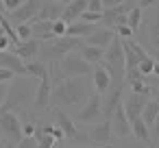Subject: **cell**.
Returning <instances> with one entry per match:
<instances>
[{"label": "cell", "mask_w": 159, "mask_h": 148, "mask_svg": "<svg viewBox=\"0 0 159 148\" xmlns=\"http://www.w3.org/2000/svg\"><path fill=\"white\" fill-rule=\"evenodd\" d=\"M94 87L87 85L85 76H66L52 85L50 102H57L59 107H79L87 100Z\"/></svg>", "instance_id": "6da1fadb"}, {"label": "cell", "mask_w": 159, "mask_h": 148, "mask_svg": "<svg viewBox=\"0 0 159 148\" xmlns=\"http://www.w3.org/2000/svg\"><path fill=\"white\" fill-rule=\"evenodd\" d=\"M35 89H37V81L29 74L24 76H13L7 85V94H5V102L0 107V111H18L24 109L33 98H35Z\"/></svg>", "instance_id": "7a4b0ae2"}, {"label": "cell", "mask_w": 159, "mask_h": 148, "mask_svg": "<svg viewBox=\"0 0 159 148\" xmlns=\"http://www.w3.org/2000/svg\"><path fill=\"white\" fill-rule=\"evenodd\" d=\"M102 65L107 68L109 76H111V85H120L124 83V50H122V39L120 37H113V42L107 46L105 50V57H102Z\"/></svg>", "instance_id": "3957f363"}, {"label": "cell", "mask_w": 159, "mask_h": 148, "mask_svg": "<svg viewBox=\"0 0 159 148\" xmlns=\"http://www.w3.org/2000/svg\"><path fill=\"white\" fill-rule=\"evenodd\" d=\"M83 46L81 37H72V35H61L55 39H48V44L42 50V61H59L61 57H66L68 52H74Z\"/></svg>", "instance_id": "277c9868"}, {"label": "cell", "mask_w": 159, "mask_h": 148, "mask_svg": "<svg viewBox=\"0 0 159 148\" xmlns=\"http://www.w3.org/2000/svg\"><path fill=\"white\" fill-rule=\"evenodd\" d=\"M0 137L7 141L11 148L24 137L22 133V122L16 111H0Z\"/></svg>", "instance_id": "5b68a950"}, {"label": "cell", "mask_w": 159, "mask_h": 148, "mask_svg": "<svg viewBox=\"0 0 159 148\" xmlns=\"http://www.w3.org/2000/svg\"><path fill=\"white\" fill-rule=\"evenodd\" d=\"M57 68H59V72H61L63 78L66 76H87L92 72V63L87 59H83V55L76 52V50L68 52L66 57H61L59 63H57Z\"/></svg>", "instance_id": "8992f818"}, {"label": "cell", "mask_w": 159, "mask_h": 148, "mask_svg": "<svg viewBox=\"0 0 159 148\" xmlns=\"http://www.w3.org/2000/svg\"><path fill=\"white\" fill-rule=\"evenodd\" d=\"M76 120L85 122V124H94V122L102 120V96L98 92H94V94L87 96V100L81 105V109L76 113Z\"/></svg>", "instance_id": "52a82bcc"}, {"label": "cell", "mask_w": 159, "mask_h": 148, "mask_svg": "<svg viewBox=\"0 0 159 148\" xmlns=\"http://www.w3.org/2000/svg\"><path fill=\"white\" fill-rule=\"evenodd\" d=\"M122 92H124V83L111 85L105 92V96H102V120H111L113 111L122 105Z\"/></svg>", "instance_id": "ba28073f"}, {"label": "cell", "mask_w": 159, "mask_h": 148, "mask_svg": "<svg viewBox=\"0 0 159 148\" xmlns=\"http://www.w3.org/2000/svg\"><path fill=\"white\" fill-rule=\"evenodd\" d=\"M133 7H135V5L131 2V0H124V2L118 5V7L105 9V11H102V22H105L109 29H116L118 24H126V13H129Z\"/></svg>", "instance_id": "9c48e42d"}, {"label": "cell", "mask_w": 159, "mask_h": 148, "mask_svg": "<svg viewBox=\"0 0 159 148\" xmlns=\"http://www.w3.org/2000/svg\"><path fill=\"white\" fill-rule=\"evenodd\" d=\"M50 96H52V78H50V72L39 78L37 83V89H35V98H33V105L37 111H44L48 105H50Z\"/></svg>", "instance_id": "30bf717a"}, {"label": "cell", "mask_w": 159, "mask_h": 148, "mask_svg": "<svg viewBox=\"0 0 159 148\" xmlns=\"http://www.w3.org/2000/svg\"><path fill=\"white\" fill-rule=\"evenodd\" d=\"M109 124H111V133H113L116 137L124 139V137H129V135H131V120L126 118L124 105H120V107L113 111V115H111Z\"/></svg>", "instance_id": "8fae6325"}, {"label": "cell", "mask_w": 159, "mask_h": 148, "mask_svg": "<svg viewBox=\"0 0 159 148\" xmlns=\"http://www.w3.org/2000/svg\"><path fill=\"white\" fill-rule=\"evenodd\" d=\"M111 124L109 120H100V122H94V126L87 131V139L92 144H98V146H109L111 141Z\"/></svg>", "instance_id": "7c38bea8"}, {"label": "cell", "mask_w": 159, "mask_h": 148, "mask_svg": "<svg viewBox=\"0 0 159 148\" xmlns=\"http://www.w3.org/2000/svg\"><path fill=\"white\" fill-rule=\"evenodd\" d=\"M39 7H42V2H39V0H26V2H24L22 7H18L16 11H11V20H13L16 24L31 22V20H35V18H37Z\"/></svg>", "instance_id": "4fadbf2b"}, {"label": "cell", "mask_w": 159, "mask_h": 148, "mask_svg": "<svg viewBox=\"0 0 159 148\" xmlns=\"http://www.w3.org/2000/svg\"><path fill=\"white\" fill-rule=\"evenodd\" d=\"M148 102V96L146 94H137V92H131L126 102H124V111H126V118L133 120V118H139L142 111H144V105Z\"/></svg>", "instance_id": "5bb4252c"}, {"label": "cell", "mask_w": 159, "mask_h": 148, "mask_svg": "<svg viewBox=\"0 0 159 148\" xmlns=\"http://www.w3.org/2000/svg\"><path fill=\"white\" fill-rule=\"evenodd\" d=\"M55 118H57V126L63 131V137H68V139H74V141H79V139H81L76 124L72 122V118H70V115H68L63 109H55Z\"/></svg>", "instance_id": "9a60e30c"}, {"label": "cell", "mask_w": 159, "mask_h": 148, "mask_svg": "<svg viewBox=\"0 0 159 148\" xmlns=\"http://www.w3.org/2000/svg\"><path fill=\"white\" fill-rule=\"evenodd\" d=\"M0 68H7V70H11L13 74H18V76H24L26 74V63H24V59H20L16 52H0Z\"/></svg>", "instance_id": "2e32d148"}, {"label": "cell", "mask_w": 159, "mask_h": 148, "mask_svg": "<svg viewBox=\"0 0 159 148\" xmlns=\"http://www.w3.org/2000/svg\"><path fill=\"white\" fill-rule=\"evenodd\" d=\"M92 87H94V92H98L100 96L111 87V76H109V72H107V68H105L102 63H98V65L94 68V72H92Z\"/></svg>", "instance_id": "e0dca14e"}, {"label": "cell", "mask_w": 159, "mask_h": 148, "mask_svg": "<svg viewBox=\"0 0 159 148\" xmlns=\"http://www.w3.org/2000/svg\"><path fill=\"white\" fill-rule=\"evenodd\" d=\"M113 37H116V33L109 29V26H105V29H94L87 37H85V44H89V46H100V48H107L111 42H113Z\"/></svg>", "instance_id": "ac0fdd59"}, {"label": "cell", "mask_w": 159, "mask_h": 148, "mask_svg": "<svg viewBox=\"0 0 159 148\" xmlns=\"http://www.w3.org/2000/svg\"><path fill=\"white\" fill-rule=\"evenodd\" d=\"M39 39L37 37H31V39H24V42H20L18 46H16V55L20 57V59H24V63L26 61H31V59H37V52H39Z\"/></svg>", "instance_id": "d6986e66"}, {"label": "cell", "mask_w": 159, "mask_h": 148, "mask_svg": "<svg viewBox=\"0 0 159 148\" xmlns=\"http://www.w3.org/2000/svg\"><path fill=\"white\" fill-rule=\"evenodd\" d=\"M87 9V0H72V2H68L63 7V13H61V20H66L68 24L76 22L81 18V13Z\"/></svg>", "instance_id": "ffe728a7"}, {"label": "cell", "mask_w": 159, "mask_h": 148, "mask_svg": "<svg viewBox=\"0 0 159 148\" xmlns=\"http://www.w3.org/2000/svg\"><path fill=\"white\" fill-rule=\"evenodd\" d=\"M61 13H63L61 2L48 0V2H42L39 13H37V18H35V20H50V22H55V20H59V18H61Z\"/></svg>", "instance_id": "44dd1931"}, {"label": "cell", "mask_w": 159, "mask_h": 148, "mask_svg": "<svg viewBox=\"0 0 159 148\" xmlns=\"http://www.w3.org/2000/svg\"><path fill=\"white\" fill-rule=\"evenodd\" d=\"M131 135H135L137 141H144V144H150V126L144 122V118H133L131 120Z\"/></svg>", "instance_id": "7402d4cb"}, {"label": "cell", "mask_w": 159, "mask_h": 148, "mask_svg": "<svg viewBox=\"0 0 159 148\" xmlns=\"http://www.w3.org/2000/svg\"><path fill=\"white\" fill-rule=\"evenodd\" d=\"M92 31H94V24H89V22H83V20H76V22L68 24V29H66V35H72V37H81V39H85V37H87Z\"/></svg>", "instance_id": "603a6c76"}, {"label": "cell", "mask_w": 159, "mask_h": 148, "mask_svg": "<svg viewBox=\"0 0 159 148\" xmlns=\"http://www.w3.org/2000/svg\"><path fill=\"white\" fill-rule=\"evenodd\" d=\"M79 50H81V55H83V59H87L89 63H100V61H102V57H105V50H107V48L83 44V46H81Z\"/></svg>", "instance_id": "cb8c5ba5"}, {"label": "cell", "mask_w": 159, "mask_h": 148, "mask_svg": "<svg viewBox=\"0 0 159 148\" xmlns=\"http://www.w3.org/2000/svg\"><path fill=\"white\" fill-rule=\"evenodd\" d=\"M26 74L33 76L35 81L44 78V76L48 74V65H46V61H42V59H31V61H26Z\"/></svg>", "instance_id": "d4e9b609"}, {"label": "cell", "mask_w": 159, "mask_h": 148, "mask_svg": "<svg viewBox=\"0 0 159 148\" xmlns=\"http://www.w3.org/2000/svg\"><path fill=\"white\" fill-rule=\"evenodd\" d=\"M148 39L150 46L159 52V11H155V16L148 20Z\"/></svg>", "instance_id": "484cf974"}, {"label": "cell", "mask_w": 159, "mask_h": 148, "mask_svg": "<svg viewBox=\"0 0 159 148\" xmlns=\"http://www.w3.org/2000/svg\"><path fill=\"white\" fill-rule=\"evenodd\" d=\"M157 115H159V100H148V102L144 105V111H142L144 122H146L148 126H152V122L157 120Z\"/></svg>", "instance_id": "4316f807"}, {"label": "cell", "mask_w": 159, "mask_h": 148, "mask_svg": "<svg viewBox=\"0 0 159 148\" xmlns=\"http://www.w3.org/2000/svg\"><path fill=\"white\" fill-rule=\"evenodd\" d=\"M33 137L37 139V148H55V144H57V139L50 133H44L42 128H35V135Z\"/></svg>", "instance_id": "83f0119b"}, {"label": "cell", "mask_w": 159, "mask_h": 148, "mask_svg": "<svg viewBox=\"0 0 159 148\" xmlns=\"http://www.w3.org/2000/svg\"><path fill=\"white\" fill-rule=\"evenodd\" d=\"M142 11H144L142 7H133V9L126 13V24L133 29V33H135V31L139 29V24H142Z\"/></svg>", "instance_id": "f1b7e54d"}, {"label": "cell", "mask_w": 159, "mask_h": 148, "mask_svg": "<svg viewBox=\"0 0 159 148\" xmlns=\"http://www.w3.org/2000/svg\"><path fill=\"white\" fill-rule=\"evenodd\" d=\"M155 59L152 57H146V59H142L139 61V72H142V76H152V70H155Z\"/></svg>", "instance_id": "f546056e"}, {"label": "cell", "mask_w": 159, "mask_h": 148, "mask_svg": "<svg viewBox=\"0 0 159 148\" xmlns=\"http://www.w3.org/2000/svg\"><path fill=\"white\" fill-rule=\"evenodd\" d=\"M16 33H18V37H20V42H24V39H31L33 37V26L31 24H16Z\"/></svg>", "instance_id": "4dcf8cb0"}, {"label": "cell", "mask_w": 159, "mask_h": 148, "mask_svg": "<svg viewBox=\"0 0 159 148\" xmlns=\"http://www.w3.org/2000/svg\"><path fill=\"white\" fill-rule=\"evenodd\" d=\"M79 20H83V22H89V24H98V22H102V13H96V11H83L81 13V18Z\"/></svg>", "instance_id": "1f68e13d"}, {"label": "cell", "mask_w": 159, "mask_h": 148, "mask_svg": "<svg viewBox=\"0 0 159 148\" xmlns=\"http://www.w3.org/2000/svg\"><path fill=\"white\" fill-rule=\"evenodd\" d=\"M66 29H68V22H66V20H61V18H59V20H55V22H52V35H55V37L66 35Z\"/></svg>", "instance_id": "d6a6232c"}, {"label": "cell", "mask_w": 159, "mask_h": 148, "mask_svg": "<svg viewBox=\"0 0 159 148\" xmlns=\"http://www.w3.org/2000/svg\"><path fill=\"white\" fill-rule=\"evenodd\" d=\"M116 33L120 35V39H131L133 37V29L129 24H118L116 26Z\"/></svg>", "instance_id": "836d02e7"}, {"label": "cell", "mask_w": 159, "mask_h": 148, "mask_svg": "<svg viewBox=\"0 0 159 148\" xmlns=\"http://www.w3.org/2000/svg\"><path fill=\"white\" fill-rule=\"evenodd\" d=\"M0 2H2V7H5V11H16L18 7H22L24 2H26V0H0Z\"/></svg>", "instance_id": "e575fe53"}, {"label": "cell", "mask_w": 159, "mask_h": 148, "mask_svg": "<svg viewBox=\"0 0 159 148\" xmlns=\"http://www.w3.org/2000/svg\"><path fill=\"white\" fill-rule=\"evenodd\" d=\"M16 148H37V139L35 137H22L16 144Z\"/></svg>", "instance_id": "d590c367"}, {"label": "cell", "mask_w": 159, "mask_h": 148, "mask_svg": "<svg viewBox=\"0 0 159 148\" xmlns=\"http://www.w3.org/2000/svg\"><path fill=\"white\" fill-rule=\"evenodd\" d=\"M87 11L102 13V11H105V5H102V0H87Z\"/></svg>", "instance_id": "8d00e7d4"}, {"label": "cell", "mask_w": 159, "mask_h": 148, "mask_svg": "<svg viewBox=\"0 0 159 148\" xmlns=\"http://www.w3.org/2000/svg\"><path fill=\"white\" fill-rule=\"evenodd\" d=\"M9 46H11V39H9V35L0 29V52H5V50H9Z\"/></svg>", "instance_id": "74e56055"}, {"label": "cell", "mask_w": 159, "mask_h": 148, "mask_svg": "<svg viewBox=\"0 0 159 148\" xmlns=\"http://www.w3.org/2000/svg\"><path fill=\"white\" fill-rule=\"evenodd\" d=\"M13 76H16V74H13L11 70H7V68H0V83H9Z\"/></svg>", "instance_id": "f35d334b"}, {"label": "cell", "mask_w": 159, "mask_h": 148, "mask_svg": "<svg viewBox=\"0 0 159 148\" xmlns=\"http://www.w3.org/2000/svg\"><path fill=\"white\" fill-rule=\"evenodd\" d=\"M35 124H22V133H24V137H33L35 135Z\"/></svg>", "instance_id": "ab89813d"}, {"label": "cell", "mask_w": 159, "mask_h": 148, "mask_svg": "<svg viewBox=\"0 0 159 148\" xmlns=\"http://www.w3.org/2000/svg\"><path fill=\"white\" fill-rule=\"evenodd\" d=\"M159 2V0H139V5L137 7H142V9H150V7H155Z\"/></svg>", "instance_id": "60d3db41"}, {"label": "cell", "mask_w": 159, "mask_h": 148, "mask_svg": "<svg viewBox=\"0 0 159 148\" xmlns=\"http://www.w3.org/2000/svg\"><path fill=\"white\" fill-rule=\"evenodd\" d=\"M150 133L155 135V139L159 141V115H157V120L152 122V126H150Z\"/></svg>", "instance_id": "b9f144b4"}, {"label": "cell", "mask_w": 159, "mask_h": 148, "mask_svg": "<svg viewBox=\"0 0 159 148\" xmlns=\"http://www.w3.org/2000/svg\"><path fill=\"white\" fill-rule=\"evenodd\" d=\"M124 0H102V5H105V9H109V7H118V5H122Z\"/></svg>", "instance_id": "7bdbcfd3"}, {"label": "cell", "mask_w": 159, "mask_h": 148, "mask_svg": "<svg viewBox=\"0 0 159 148\" xmlns=\"http://www.w3.org/2000/svg\"><path fill=\"white\" fill-rule=\"evenodd\" d=\"M5 94H7V83H0V107L5 102Z\"/></svg>", "instance_id": "ee69618b"}, {"label": "cell", "mask_w": 159, "mask_h": 148, "mask_svg": "<svg viewBox=\"0 0 159 148\" xmlns=\"http://www.w3.org/2000/svg\"><path fill=\"white\" fill-rule=\"evenodd\" d=\"M66 148H89V146H66ZM98 148H111V146H98Z\"/></svg>", "instance_id": "f6af8a7d"}, {"label": "cell", "mask_w": 159, "mask_h": 148, "mask_svg": "<svg viewBox=\"0 0 159 148\" xmlns=\"http://www.w3.org/2000/svg\"><path fill=\"white\" fill-rule=\"evenodd\" d=\"M0 148H11V146H9L7 141H2V139H0Z\"/></svg>", "instance_id": "bcb514c9"}, {"label": "cell", "mask_w": 159, "mask_h": 148, "mask_svg": "<svg viewBox=\"0 0 159 148\" xmlns=\"http://www.w3.org/2000/svg\"><path fill=\"white\" fill-rule=\"evenodd\" d=\"M155 87L159 89V78H157V76H155Z\"/></svg>", "instance_id": "7dc6e473"}, {"label": "cell", "mask_w": 159, "mask_h": 148, "mask_svg": "<svg viewBox=\"0 0 159 148\" xmlns=\"http://www.w3.org/2000/svg\"><path fill=\"white\" fill-rule=\"evenodd\" d=\"M55 2H66V0H55Z\"/></svg>", "instance_id": "c3c4849f"}, {"label": "cell", "mask_w": 159, "mask_h": 148, "mask_svg": "<svg viewBox=\"0 0 159 148\" xmlns=\"http://www.w3.org/2000/svg\"><path fill=\"white\" fill-rule=\"evenodd\" d=\"M157 100H159V98H157Z\"/></svg>", "instance_id": "681fc988"}]
</instances>
